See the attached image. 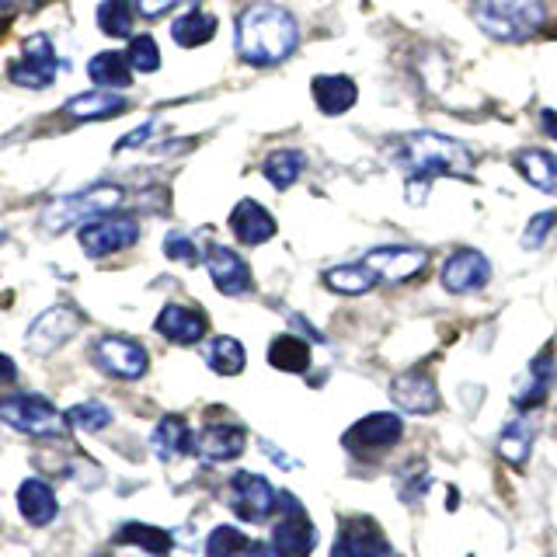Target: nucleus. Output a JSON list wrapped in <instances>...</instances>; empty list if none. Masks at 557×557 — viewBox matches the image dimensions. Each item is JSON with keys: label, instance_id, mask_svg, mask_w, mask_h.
I'll return each instance as SVG.
<instances>
[{"label": "nucleus", "instance_id": "23", "mask_svg": "<svg viewBox=\"0 0 557 557\" xmlns=\"http://www.w3.org/2000/svg\"><path fill=\"white\" fill-rule=\"evenodd\" d=\"M17 509H22V516L32 522V527H46V522L57 519L60 502L46 481L28 478V481H22V487H17Z\"/></svg>", "mask_w": 557, "mask_h": 557}, {"label": "nucleus", "instance_id": "47", "mask_svg": "<svg viewBox=\"0 0 557 557\" xmlns=\"http://www.w3.org/2000/svg\"><path fill=\"white\" fill-rule=\"evenodd\" d=\"M11 4H17V0H0V11H4V8H11Z\"/></svg>", "mask_w": 557, "mask_h": 557}, {"label": "nucleus", "instance_id": "19", "mask_svg": "<svg viewBox=\"0 0 557 557\" xmlns=\"http://www.w3.org/2000/svg\"><path fill=\"white\" fill-rule=\"evenodd\" d=\"M310 95H313V104H318L324 115H342L359 101V87L352 77H345V74H321V77L310 81Z\"/></svg>", "mask_w": 557, "mask_h": 557}, {"label": "nucleus", "instance_id": "27", "mask_svg": "<svg viewBox=\"0 0 557 557\" xmlns=\"http://www.w3.org/2000/svg\"><path fill=\"white\" fill-rule=\"evenodd\" d=\"M550 383H554V356H550V352H544L540 359H533V362H530L527 376H522L519 391H516V408H519V411L536 408L540 400L547 397Z\"/></svg>", "mask_w": 557, "mask_h": 557}, {"label": "nucleus", "instance_id": "14", "mask_svg": "<svg viewBox=\"0 0 557 557\" xmlns=\"http://www.w3.org/2000/svg\"><path fill=\"white\" fill-rule=\"evenodd\" d=\"M206 269H209V278H213V286L226 296H244L255 289L251 265L237 251L226 248V244H209Z\"/></svg>", "mask_w": 557, "mask_h": 557}, {"label": "nucleus", "instance_id": "6", "mask_svg": "<svg viewBox=\"0 0 557 557\" xmlns=\"http://www.w3.org/2000/svg\"><path fill=\"white\" fill-rule=\"evenodd\" d=\"M8 77L17 87H28V91H46V87L57 84L60 57H57V46H52L49 35H32V39L22 46V57L11 63Z\"/></svg>", "mask_w": 557, "mask_h": 557}, {"label": "nucleus", "instance_id": "36", "mask_svg": "<svg viewBox=\"0 0 557 557\" xmlns=\"http://www.w3.org/2000/svg\"><path fill=\"white\" fill-rule=\"evenodd\" d=\"M66 422L74 429H84V432H101L112 425V411L101 405V400H81L66 411Z\"/></svg>", "mask_w": 557, "mask_h": 557}, {"label": "nucleus", "instance_id": "41", "mask_svg": "<svg viewBox=\"0 0 557 557\" xmlns=\"http://www.w3.org/2000/svg\"><path fill=\"white\" fill-rule=\"evenodd\" d=\"M178 4H182V0H136V14H144V17H150V22H153V17H164L168 11H174Z\"/></svg>", "mask_w": 557, "mask_h": 557}, {"label": "nucleus", "instance_id": "42", "mask_svg": "<svg viewBox=\"0 0 557 557\" xmlns=\"http://www.w3.org/2000/svg\"><path fill=\"white\" fill-rule=\"evenodd\" d=\"M150 133H153V122H147V126L133 129L129 136H122L115 150H133V144H147V139H150Z\"/></svg>", "mask_w": 557, "mask_h": 557}, {"label": "nucleus", "instance_id": "9", "mask_svg": "<svg viewBox=\"0 0 557 557\" xmlns=\"http://www.w3.org/2000/svg\"><path fill=\"white\" fill-rule=\"evenodd\" d=\"M366 265L376 272L380 283H411L429 269V251L411 248V244H383V248L366 251Z\"/></svg>", "mask_w": 557, "mask_h": 557}, {"label": "nucleus", "instance_id": "2", "mask_svg": "<svg viewBox=\"0 0 557 557\" xmlns=\"http://www.w3.org/2000/svg\"><path fill=\"white\" fill-rule=\"evenodd\" d=\"M300 46V25L278 4H251L237 17V57L248 66H278Z\"/></svg>", "mask_w": 557, "mask_h": 557}, {"label": "nucleus", "instance_id": "46", "mask_svg": "<svg viewBox=\"0 0 557 557\" xmlns=\"http://www.w3.org/2000/svg\"><path fill=\"white\" fill-rule=\"evenodd\" d=\"M265 453H269V457H272V460H275L278 467H296V460H293V457H286V453H278V449H275L272 443H265Z\"/></svg>", "mask_w": 557, "mask_h": 557}, {"label": "nucleus", "instance_id": "29", "mask_svg": "<svg viewBox=\"0 0 557 557\" xmlns=\"http://www.w3.org/2000/svg\"><path fill=\"white\" fill-rule=\"evenodd\" d=\"M304 168H307V153L286 147V150H272L265 157V164H261V174H265V182L272 188L286 191V188H293L296 182H300Z\"/></svg>", "mask_w": 557, "mask_h": 557}, {"label": "nucleus", "instance_id": "1", "mask_svg": "<svg viewBox=\"0 0 557 557\" xmlns=\"http://www.w3.org/2000/svg\"><path fill=\"white\" fill-rule=\"evenodd\" d=\"M391 161L408 174L405 191L411 206H422L429 199V185L435 178H474L478 157L463 147L460 139L443 133H400L391 139Z\"/></svg>", "mask_w": 557, "mask_h": 557}, {"label": "nucleus", "instance_id": "25", "mask_svg": "<svg viewBox=\"0 0 557 557\" xmlns=\"http://www.w3.org/2000/svg\"><path fill=\"white\" fill-rule=\"evenodd\" d=\"M191 443H196V440H191L185 418H178V414H164L161 422H157L153 435H150V446L157 453V460H164V463L178 460L182 453L191 449Z\"/></svg>", "mask_w": 557, "mask_h": 557}, {"label": "nucleus", "instance_id": "40", "mask_svg": "<svg viewBox=\"0 0 557 557\" xmlns=\"http://www.w3.org/2000/svg\"><path fill=\"white\" fill-rule=\"evenodd\" d=\"M164 255H168L171 261H185V265H196V261L202 258V255H199V244L191 240L188 234H182V231H171V234L164 237Z\"/></svg>", "mask_w": 557, "mask_h": 557}, {"label": "nucleus", "instance_id": "21", "mask_svg": "<svg viewBox=\"0 0 557 557\" xmlns=\"http://www.w3.org/2000/svg\"><path fill=\"white\" fill-rule=\"evenodd\" d=\"M289 516H283V522L275 527V547L283 550L286 557H310L313 544H318V530L313 522L304 516V509L296 502H289Z\"/></svg>", "mask_w": 557, "mask_h": 557}, {"label": "nucleus", "instance_id": "8", "mask_svg": "<svg viewBox=\"0 0 557 557\" xmlns=\"http://www.w3.org/2000/svg\"><path fill=\"white\" fill-rule=\"evenodd\" d=\"M226 505H231V512L244 522H265L275 505H278V495L275 487L261 478V474H251V470H240L231 481V495H226Z\"/></svg>", "mask_w": 557, "mask_h": 557}, {"label": "nucleus", "instance_id": "3", "mask_svg": "<svg viewBox=\"0 0 557 557\" xmlns=\"http://www.w3.org/2000/svg\"><path fill=\"white\" fill-rule=\"evenodd\" d=\"M474 22L498 42H530L547 25L544 0H474Z\"/></svg>", "mask_w": 557, "mask_h": 557}, {"label": "nucleus", "instance_id": "15", "mask_svg": "<svg viewBox=\"0 0 557 557\" xmlns=\"http://www.w3.org/2000/svg\"><path fill=\"white\" fill-rule=\"evenodd\" d=\"M331 557H397V554L391 550V544L370 519H348L345 527H338Z\"/></svg>", "mask_w": 557, "mask_h": 557}, {"label": "nucleus", "instance_id": "22", "mask_svg": "<svg viewBox=\"0 0 557 557\" xmlns=\"http://www.w3.org/2000/svg\"><path fill=\"white\" fill-rule=\"evenodd\" d=\"M512 168L522 174V182L557 196V153L540 150V147H522L512 153Z\"/></svg>", "mask_w": 557, "mask_h": 557}, {"label": "nucleus", "instance_id": "18", "mask_svg": "<svg viewBox=\"0 0 557 557\" xmlns=\"http://www.w3.org/2000/svg\"><path fill=\"white\" fill-rule=\"evenodd\" d=\"M231 231H234V237L240 244H248V248H258V244H265V240L275 237V216L261 202L240 199L231 209Z\"/></svg>", "mask_w": 557, "mask_h": 557}, {"label": "nucleus", "instance_id": "13", "mask_svg": "<svg viewBox=\"0 0 557 557\" xmlns=\"http://www.w3.org/2000/svg\"><path fill=\"white\" fill-rule=\"evenodd\" d=\"M440 278H443V289L453 296L474 293V289L487 286V278H492V261L474 248H460L443 261Z\"/></svg>", "mask_w": 557, "mask_h": 557}, {"label": "nucleus", "instance_id": "28", "mask_svg": "<svg viewBox=\"0 0 557 557\" xmlns=\"http://www.w3.org/2000/svg\"><path fill=\"white\" fill-rule=\"evenodd\" d=\"M216 14H209L202 8H191L185 11L182 17H174V25H171V39L185 46V49H196V46H206V42H213V35H216Z\"/></svg>", "mask_w": 557, "mask_h": 557}, {"label": "nucleus", "instance_id": "35", "mask_svg": "<svg viewBox=\"0 0 557 557\" xmlns=\"http://www.w3.org/2000/svg\"><path fill=\"white\" fill-rule=\"evenodd\" d=\"M119 540L122 544H133V547H144L157 557H168L171 547H174V540L168 530L161 527H147V522H126V527L119 530Z\"/></svg>", "mask_w": 557, "mask_h": 557}, {"label": "nucleus", "instance_id": "32", "mask_svg": "<svg viewBox=\"0 0 557 557\" xmlns=\"http://www.w3.org/2000/svg\"><path fill=\"white\" fill-rule=\"evenodd\" d=\"M202 356H206L209 370L220 373V376H237L244 370V362H248V356H244V345L237 338H231V335L213 338V342L206 345Z\"/></svg>", "mask_w": 557, "mask_h": 557}, {"label": "nucleus", "instance_id": "20", "mask_svg": "<svg viewBox=\"0 0 557 557\" xmlns=\"http://www.w3.org/2000/svg\"><path fill=\"white\" fill-rule=\"evenodd\" d=\"M244 446H248V435H244V429H237V425H206L196 435V443H191V449L209 463L234 460L244 453Z\"/></svg>", "mask_w": 557, "mask_h": 557}, {"label": "nucleus", "instance_id": "37", "mask_svg": "<svg viewBox=\"0 0 557 557\" xmlns=\"http://www.w3.org/2000/svg\"><path fill=\"white\" fill-rule=\"evenodd\" d=\"M126 57H129V66L139 70V74H153V70H161V49H157L153 35H133Z\"/></svg>", "mask_w": 557, "mask_h": 557}, {"label": "nucleus", "instance_id": "16", "mask_svg": "<svg viewBox=\"0 0 557 557\" xmlns=\"http://www.w3.org/2000/svg\"><path fill=\"white\" fill-rule=\"evenodd\" d=\"M157 335L174 342V345H196L206 338V313L196 307H185V304H168L161 313H157Z\"/></svg>", "mask_w": 557, "mask_h": 557}, {"label": "nucleus", "instance_id": "44", "mask_svg": "<svg viewBox=\"0 0 557 557\" xmlns=\"http://www.w3.org/2000/svg\"><path fill=\"white\" fill-rule=\"evenodd\" d=\"M540 126H544V133L557 144V112H554V109H544V112H540Z\"/></svg>", "mask_w": 557, "mask_h": 557}, {"label": "nucleus", "instance_id": "7", "mask_svg": "<svg viewBox=\"0 0 557 557\" xmlns=\"http://www.w3.org/2000/svg\"><path fill=\"white\" fill-rule=\"evenodd\" d=\"M77 240H81L84 255L109 258V255H119V251L133 248V244L139 240V223L133 216L109 213V216H98L91 223H84Z\"/></svg>", "mask_w": 557, "mask_h": 557}, {"label": "nucleus", "instance_id": "31", "mask_svg": "<svg viewBox=\"0 0 557 557\" xmlns=\"http://www.w3.org/2000/svg\"><path fill=\"white\" fill-rule=\"evenodd\" d=\"M533 453V425L530 418H512L498 435V457L512 467H527Z\"/></svg>", "mask_w": 557, "mask_h": 557}, {"label": "nucleus", "instance_id": "17", "mask_svg": "<svg viewBox=\"0 0 557 557\" xmlns=\"http://www.w3.org/2000/svg\"><path fill=\"white\" fill-rule=\"evenodd\" d=\"M391 400L408 414H429L440 408V391H435V383L425 376V373H400L394 376L391 383Z\"/></svg>", "mask_w": 557, "mask_h": 557}, {"label": "nucleus", "instance_id": "45", "mask_svg": "<svg viewBox=\"0 0 557 557\" xmlns=\"http://www.w3.org/2000/svg\"><path fill=\"white\" fill-rule=\"evenodd\" d=\"M248 557H286L275 544H251L248 547Z\"/></svg>", "mask_w": 557, "mask_h": 557}, {"label": "nucleus", "instance_id": "11", "mask_svg": "<svg viewBox=\"0 0 557 557\" xmlns=\"http://www.w3.org/2000/svg\"><path fill=\"white\" fill-rule=\"evenodd\" d=\"M95 362L101 366L109 376H119V380H139L147 373L150 366V356L147 348L126 338V335H104L98 338L95 345Z\"/></svg>", "mask_w": 557, "mask_h": 557}, {"label": "nucleus", "instance_id": "4", "mask_svg": "<svg viewBox=\"0 0 557 557\" xmlns=\"http://www.w3.org/2000/svg\"><path fill=\"white\" fill-rule=\"evenodd\" d=\"M119 202H122L119 185H91V188L74 191V196H63V199L52 202L42 213V226L60 234V231H66V226H84L98 216H109Z\"/></svg>", "mask_w": 557, "mask_h": 557}, {"label": "nucleus", "instance_id": "38", "mask_svg": "<svg viewBox=\"0 0 557 557\" xmlns=\"http://www.w3.org/2000/svg\"><path fill=\"white\" fill-rule=\"evenodd\" d=\"M251 544L240 536V530L234 527H216L206 540V557H237L240 550H248Z\"/></svg>", "mask_w": 557, "mask_h": 557}, {"label": "nucleus", "instance_id": "30", "mask_svg": "<svg viewBox=\"0 0 557 557\" xmlns=\"http://www.w3.org/2000/svg\"><path fill=\"white\" fill-rule=\"evenodd\" d=\"M380 283L376 272L366 265V261H352V265H335L324 272V286L331 293H342V296H362L370 293Z\"/></svg>", "mask_w": 557, "mask_h": 557}, {"label": "nucleus", "instance_id": "12", "mask_svg": "<svg viewBox=\"0 0 557 557\" xmlns=\"http://www.w3.org/2000/svg\"><path fill=\"white\" fill-rule=\"evenodd\" d=\"M405 435V422H400L397 411H376V414H366L359 422L342 435V443L352 449V453H380L394 443H400Z\"/></svg>", "mask_w": 557, "mask_h": 557}, {"label": "nucleus", "instance_id": "43", "mask_svg": "<svg viewBox=\"0 0 557 557\" xmlns=\"http://www.w3.org/2000/svg\"><path fill=\"white\" fill-rule=\"evenodd\" d=\"M14 376H17V370H14V362L4 356V352H0V391H4V387H11V383H14Z\"/></svg>", "mask_w": 557, "mask_h": 557}, {"label": "nucleus", "instance_id": "39", "mask_svg": "<svg viewBox=\"0 0 557 557\" xmlns=\"http://www.w3.org/2000/svg\"><path fill=\"white\" fill-rule=\"evenodd\" d=\"M557 226V209H544V213H536L530 223H527V234H522V248L527 251H533V248H540L547 237H550V231Z\"/></svg>", "mask_w": 557, "mask_h": 557}, {"label": "nucleus", "instance_id": "33", "mask_svg": "<svg viewBox=\"0 0 557 557\" xmlns=\"http://www.w3.org/2000/svg\"><path fill=\"white\" fill-rule=\"evenodd\" d=\"M269 362L283 373H304L310 366V345L296 335H278L269 345Z\"/></svg>", "mask_w": 557, "mask_h": 557}, {"label": "nucleus", "instance_id": "26", "mask_svg": "<svg viewBox=\"0 0 557 557\" xmlns=\"http://www.w3.org/2000/svg\"><path fill=\"white\" fill-rule=\"evenodd\" d=\"M87 77H91L98 87L104 91H122V87L133 84V66H129V57L126 52H98V57L87 63Z\"/></svg>", "mask_w": 557, "mask_h": 557}, {"label": "nucleus", "instance_id": "24", "mask_svg": "<svg viewBox=\"0 0 557 557\" xmlns=\"http://www.w3.org/2000/svg\"><path fill=\"white\" fill-rule=\"evenodd\" d=\"M126 98H122L119 91H84L77 98H70L63 104V115L66 119H77V122H101L109 115H119L126 112Z\"/></svg>", "mask_w": 557, "mask_h": 557}, {"label": "nucleus", "instance_id": "34", "mask_svg": "<svg viewBox=\"0 0 557 557\" xmlns=\"http://www.w3.org/2000/svg\"><path fill=\"white\" fill-rule=\"evenodd\" d=\"M133 17L136 0H101L98 8V28L112 39H133Z\"/></svg>", "mask_w": 557, "mask_h": 557}, {"label": "nucleus", "instance_id": "10", "mask_svg": "<svg viewBox=\"0 0 557 557\" xmlns=\"http://www.w3.org/2000/svg\"><path fill=\"white\" fill-rule=\"evenodd\" d=\"M77 331H81V313L74 307L60 304V307L42 310L39 318L32 321L25 345L32 348L35 356H49V352H57L60 345H66L70 338H74Z\"/></svg>", "mask_w": 557, "mask_h": 557}, {"label": "nucleus", "instance_id": "5", "mask_svg": "<svg viewBox=\"0 0 557 557\" xmlns=\"http://www.w3.org/2000/svg\"><path fill=\"white\" fill-rule=\"evenodd\" d=\"M0 422L25 435H35V440H60L70 425L66 414H60L39 394H14L8 400H0Z\"/></svg>", "mask_w": 557, "mask_h": 557}]
</instances>
